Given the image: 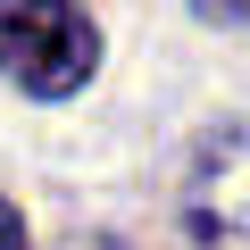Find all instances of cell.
I'll return each mask as SVG.
<instances>
[{
  "mask_svg": "<svg viewBox=\"0 0 250 250\" xmlns=\"http://www.w3.org/2000/svg\"><path fill=\"white\" fill-rule=\"evenodd\" d=\"M0 250H25V225H17V208L0 200Z\"/></svg>",
  "mask_w": 250,
  "mask_h": 250,
  "instance_id": "4",
  "label": "cell"
},
{
  "mask_svg": "<svg viewBox=\"0 0 250 250\" xmlns=\"http://www.w3.org/2000/svg\"><path fill=\"white\" fill-rule=\"evenodd\" d=\"M208 25H250V0H192Z\"/></svg>",
  "mask_w": 250,
  "mask_h": 250,
  "instance_id": "3",
  "label": "cell"
},
{
  "mask_svg": "<svg viewBox=\"0 0 250 250\" xmlns=\"http://www.w3.org/2000/svg\"><path fill=\"white\" fill-rule=\"evenodd\" d=\"M100 67V34L75 0H0V75L34 100H67L83 92V75Z\"/></svg>",
  "mask_w": 250,
  "mask_h": 250,
  "instance_id": "1",
  "label": "cell"
},
{
  "mask_svg": "<svg viewBox=\"0 0 250 250\" xmlns=\"http://www.w3.org/2000/svg\"><path fill=\"white\" fill-rule=\"evenodd\" d=\"M175 200L200 250H250V125H217L192 150Z\"/></svg>",
  "mask_w": 250,
  "mask_h": 250,
  "instance_id": "2",
  "label": "cell"
}]
</instances>
